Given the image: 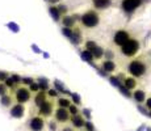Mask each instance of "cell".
Here are the masks:
<instances>
[{"instance_id":"1f68e13d","label":"cell","mask_w":151,"mask_h":131,"mask_svg":"<svg viewBox=\"0 0 151 131\" xmlns=\"http://www.w3.org/2000/svg\"><path fill=\"white\" fill-rule=\"evenodd\" d=\"M47 2H51V3H58L59 0H47Z\"/></svg>"},{"instance_id":"e0dca14e","label":"cell","mask_w":151,"mask_h":131,"mask_svg":"<svg viewBox=\"0 0 151 131\" xmlns=\"http://www.w3.org/2000/svg\"><path fill=\"white\" fill-rule=\"evenodd\" d=\"M24 114V106L23 105H16L12 109V115L13 117H21Z\"/></svg>"},{"instance_id":"7c38bea8","label":"cell","mask_w":151,"mask_h":131,"mask_svg":"<svg viewBox=\"0 0 151 131\" xmlns=\"http://www.w3.org/2000/svg\"><path fill=\"white\" fill-rule=\"evenodd\" d=\"M93 7L96 9H106L112 4V0H92Z\"/></svg>"},{"instance_id":"5b68a950","label":"cell","mask_w":151,"mask_h":131,"mask_svg":"<svg viewBox=\"0 0 151 131\" xmlns=\"http://www.w3.org/2000/svg\"><path fill=\"white\" fill-rule=\"evenodd\" d=\"M129 38H132V37H130V33H129L126 29H120V30L116 32V34H114V37H113V42H114L116 46L121 47L125 42H127Z\"/></svg>"},{"instance_id":"83f0119b","label":"cell","mask_w":151,"mask_h":131,"mask_svg":"<svg viewBox=\"0 0 151 131\" xmlns=\"http://www.w3.org/2000/svg\"><path fill=\"white\" fill-rule=\"evenodd\" d=\"M146 105H147V107H148V109H151V97L146 101Z\"/></svg>"},{"instance_id":"d4e9b609","label":"cell","mask_w":151,"mask_h":131,"mask_svg":"<svg viewBox=\"0 0 151 131\" xmlns=\"http://www.w3.org/2000/svg\"><path fill=\"white\" fill-rule=\"evenodd\" d=\"M57 8L59 9V12H60V14H62V13H66V12H67V8H66V7H64V5H58Z\"/></svg>"},{"instance_id":"4316f807","label":"cell","mask_w":151,"mask_h":131,"mask_svg":"<svg viewBox=\"0 0 151 131\" xmlns=\"http://www.w3.org/2000/svg\"><path fill=\"white\" fill-rule=\"evenodd\" d=\"M5 84H7L8 86H12V85L15 84V81H13V79H7V81H5Z\"/></svg>"},{"instance_id":"3957f363","label":"cell","mask_w":151,"mask_h":131,"mask_svg":"<svg viewBox=\"0 0 151 131\" xmlns=\"http://www.w3.org/2000/svg\"><path fill=\"white\" fill-rule=\"evenodd\" d=\"M80 24L87 28V29H92V28H96L99 24H100V14L95 9H91V11H87L81 17H80Z\"/></svg>"},{"instance_id":"2e32d148","label":"cell","mask_w":151,"mask_h":131,"mask_svg":"<svg viewBox=\"0 0 151 131\" xmlns=\"http://www.w3.org/2000/svg\"><path fill=\"white\" fill-rule=\"evenodd\" d=\"M34 101H36V105H42L45 101H46V93L45 92H38L37 94H36V98H34Z\"/></svg>"},{"instance_id":"44dd1931","label":"cell","mask_w":151,"mask_h":131,"mask_svg":"<svg viewBox=\"0 0 151 131\" xmlns=\"http://www.w3.org/2000/svg\"><path fill=\"white\" fill-rule=\"evenodd\" d=\"M50 13H51V16H53L57 21H59V18H60V12H59V9H58L57 7H51V8H50Z\"/></svg>"},{"instance_id":"52a82bcc","label":"cell","mask_w":151,"mask_h":131,"mask_svg":"<svg viewBox=\"0 0 151 131\" xmlns=\"http://www.w3.org/2000/svg\"><path fill=\"white\" fill-rule=\"evenodd\" d=\"M29 98H30V91L29 89H26V88H20V89H17V92H16V100L20 104L29 101Z\"/></svg>"},{"instance_id":"9a60e30c","label":"cell","mask_w":151,"mask_h":131,"mask_svg":"<svg viewBox=\"0 0 151 131\" xmlns=\"http://www.w3.org/2000/svg\"><path fill=\"white\" fill-rule=\"evenodd\" d=\"M91 53H92V55H93V59H96V60H99V59H101V58L104 56V50H102L100 46H96Z\"/></svg>"},{"instance_id":"8992f818","label":"cell","mask_w":151,"mask_h":131,"mask_svg":"<svg viewBox=\"0 0 151 131\" xmlns=\"http://www.w3.org/2000/svg\"><path fill=\"white\" fill-rule=\"evenodd\" d=\"M55 118H57L58 122L64 123V122H67L71 118V114H70V112L67 110L66 107H58L57 112H55Z\"/></svg>"},{"instance_id":"9c48e42d","label":"cell","mask_w":151,"mask_h":131,"mask_svg":"<svg viewBox=\"0 0 151 131\" xmlns=\"http://www.w3.org/2000/svg\"><path fill=\"white\" fill-rule=\"evenodd\" d=\"M30 128L33 131H41L44 128V119L41 117H36L30 121Z\"/></svg>"},{"instance_id":"484cf974","label":"cell","mask_w":151,"mask_h":131,"mask_svg":"<svg viewBox=\"0 0 151 131\" xmlns=\"http://www.w3.org/2000/svg\"><path fill=\"white\" fill-rule=\"evenodd\" d=\"M5 92H7V89H5V85L0 84V94H2V96H4V94H5Z\"/></svg>"},{"instance_id":"ac0fdd59","label":"cell","mask_w":151,"mask_h":131,"mask_svg":"<svg viewBox=\"0 0 151 131\" xmlns=\"http://www.w3.org/2000/svg\"><path fill=\"white\" fill-rule=\"evenodd\" d=\"M133 97H134V100L137 102H143L146 100V93L143 91H135L134 94H133Z\"/></svg>"},{"instance_id":"8fae6325","label":"cell","mask_w":151,"mask_h":131,"mask_svg":"<svg viewBox=\"0 0 151 131\" xmlns=\"http://www.w3.org/2000/svg\"><path fill=\"white\" fill-rule=\"evenodd\" d=\"M116 68H117V66H116V63H114L113 60L106 59V60H104V62H102V70H104L105 72L112 74V72H114V71H116Z\"/></svg>"},{"instance_id":"6da1fadb","label":"cell","mask_w":151,"mask_h":131,"mask_svg":"<svg viewBox=\"0 0 151 131\" xmlns=\"http://www.w3.org/2000/svg\"><path fill=\"white\" fill-rule=\"evenodd\" d=\"M141 49V42L137 39V38H129L127 42H125L123 45L120 47L121 50V54L126 58H133L138 54Z\"/></svg>"},{"instance_id":"7402d4cb","label":"cell","mask_w":151,"mask_h":131,"mask_svg":"<svg viewBox=\"0 0 151 131\" xmlns=\"http://www.w3.org/2000/svg\"><path fill=\"white\" fill-rule=\"evenodd\" d=\"M96 46H97V45H96V42H93V41H87V43H85V50L92 51Z\"/></svg>"},{"instance_id":"4fadbf2b","label":"cell","mask_w":151,"mask_h":131,"mask_svg":"<svg viewBox=\"0 0 151 131\" xmlns=\"http://www.w3.org/2000/svg\"><path fill=\"white\" fill-rule=\"evenodd\" d=\"M62 23H63L64 28H71L72 29L76 24V21H75V17H72V16H64L62 18Z\"/></svg>"},{"instance_id":"cb8c5ba5","label":"cell","mask_w":151,"mask_h":131,"mask_svg":"<svg viewBox=\"0 0 151 131\" xmlns=\"http://www.w3.org/2000/svg\"><path fill=\"white\" fill-rule=\"evenodd\" d=\"M68 107H70V113H71L72 115H74V114H78V109H76V107H75V106H74L72 104H71V105H70Z\"/></svg>"},{"instance_id":"277c9868","label":"cell","mask_w":151,"mask_h":131,"mask_svg":"<svg viewBox=\"0 0 151 131\" xmlns=\"http://www.w3.org/2000/svg\"><path fill=\"white\" fill-rule=\"evenodd\" d=\"M142 3H143V0H122L121 8L126 13H133L142 5Z\"/></svg>"},{"instance_id":"ffe728a7","label":"cell","mask_w":151,"mask_h":131,"mask_svg":"<svg viewBox=\"0 0 151 131\" xmlns=\"http://www.w3.org/2000/svg\"><path fill=\"white\" fill-rule=\"evenodd\" d=\"M58 105H59V107H66L67 109L71 105V101L67 100V98H59L58 100Z\"/></svg>"},{"instance_id":"30bf717a","label":"cell","mask_w":151,"mask_h":131,"mask_svg":"<svg viewBox=\"0 0 151 131\" xmlns=\"http://www.w3.org/2000/svg\"><path fill=\"white\" fill-rule=\"evenodd\" d=\"M122 85L125 86L126 89H134L135 86L138 85V83H137L135 77L129 76V77H123V80H122Z\"/></svg>"},{"instance_id":"836d02e7","label":"cell","mask_w":151,"mask_h":131,"mask_svg":"<svg viewBox=\"0 0 151 131\" xmlns=\"http://www.w3.org/2000/svg\"><path fill=\"white\" fill-rule=\"evenodd\" d=\"M150 115H151V113H150Z\"/></svg>"},{"instance_id":"ba28073f","label":"cell","mask_w":151,"mask_h":131,"mask_svg":"<svg viewBox=\"0 0 151 131\" xmlns=\"http://www.w3.org/2000/svg\"><path fill=\"white\" fill-rule=\"evenodd\" d=\"M53 106H54V104L51 101H45L42 105H39V114L49 117L53 113Z\"/></svg>"},{"instance_id":"d6a6232c","label":"cell","mask_w":151,"mask_h":131,"mask_svg":"<svg viewBox=\"0 0 151 131\" xmlns=\"http://www.w3.org/2000/svg\"><path fill=\"white\" fill-rule=\"evenodd\" d=\"M64 131H71L70 128H64Z\"/></svg>"},{"instance_id":"f1b7e54d","label":"cell","mask_w":151,"mask_h":131,"mask_svg":"<svg viewBox=\"0 0 151 131\" xmlns=\"http://www.w3.org/2000/svg\"><path fill=\"white\" fill-rule=\"evenodd\" d=\"M49 94H50L51 97H55V96H57V92H55V91H49Z\"/></svg>"},{"instance_id":"5bb4252c","label":"cell","mask_w":151,"mask_h":131,"mask_svg":"<svg viewBox=\"0 0 151 131\" xmlns=\"http://www.w3.org/2000/svg\"><path fill=\"white\" fill-rule=\"evenodd\" d=\"M71 121H72V125L75 127H83L84 126V119L80 114H74L71 117Z\"/></svg>"},{"instance_id":"d6986e66","label":"cell","mask_w":151,"mask_h":131,"mask_svg":"<svg viewBox=\"0 0 151 131\" xmlns=\"http://www.w3.org/2000/svg\"><path fill=\"white\" fill-rule=\"evenodd\" d=\"M81 58L84 59V60H87V62H93V55H92V53L91 51H88V50H83L81 51Z\"/></svg>"},{"instance_id":"7a4b0ae2","label":"cell","mask_w":151,"mask_h":131,"mask_svg":"<svg viewBox=\"0 0 151 131\" xmlns=\"http://www.w3.org/2000/svg\"><path fill=\"white\" fill-rule=\"evenodd\" d=\"M127 71L130 74V76H133L135 79L142 77L147 72V64L142 59H133L127 64Z\"/></svg>"},{"instance_id":"4dcf8cb0","label":"cell","mask_w":151,"mask_h":131,"mask_svg":"<svg viewBox=\"0 0 151 131\" xmlns=\"http://www.w3.org/2000/svg\"><path fill=\"white\" fill-rule=\"evenodd\" d=\"M72 98H74V101H75V102H76V104H79V98H78V97H76V96H75V94H74V96H72Z\"/></svg>"},{"instance_id":"603a6c76","label":"cell","mask_w":151,"mask_h":131,"mask_svg":"<svg viewBox=\"0 0 151 131\" xmlns=\"http://www.w3.org/2000/svg\"><path fill=\"white\" fill-rule=\"evenodd\" d=\"M38 89H39V84H34V83H32V84H30V91L37 92Z\"/></svg>"},{"instance_id":"f546056e","label":"cell","mask_w":151,"mask_h":131,"mask_svg":"<svg viewBox=\"0 0 151 131\" xmlns=\"http://www.w3.org/2000/svg\"><path fill=\"white\" fill-rule=\"evenodd\" d=\"M87 128H88V131H92V128H93V127H92V125H91V123H87Z\"/></svg>"}]
</instances>
